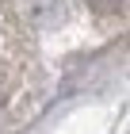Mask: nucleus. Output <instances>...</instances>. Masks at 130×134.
<instances>
[{"label":"nucleus","instance_id":"f257e3e1","mask_svg":"<svg viewBox=\"0 0 130 134\" xmlns=\"http://www.w3.org/2000/svg\"><path fill=\"white\" fill-rule=\"evenodd\" d=\"M31 8H35V15H38L42 23H50V19H58L61 0H31Z\"/></svg>","mask_w":130,"mask_h":134},{"label":"nucleus","instance_id":"f03ea898","mask_svg":"<svg viewBox=\"0 0 130 134\" xmlns=\"http://www.w3.org/2000/svg\"><path fill=\"white\" fill-rule=\"evenodd\" d=\"M84 4H88L92 12H100V15H111V12H119L126 0H84Z\"/></svg>","mask_w":130,"mask_h":134}]
</instances>
